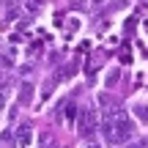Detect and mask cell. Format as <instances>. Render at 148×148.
I'll return each instance as SVG.
<instances>
[{"mask_svg": "<svg viewBox=\"0 0 148 148\" xmlns=\"http://www.w3.org/2000/svg\"><path fill=\"white\" fill-rule=\"evenodd\" d=\"M41 8H44V0H33V3H27V11H33V14L41 11Z\"/></svg>", "mask_w": 148, "mask_h": 148, "instance_id": "cell-8", "label": "cell"}, {"mask_svg": "<svg viewBox=\"0 0 148 148\" xmlns=\"http://www.w3.org/2000/svg\"><path fill=\"white\" fill-rule=\"evenodd\" d=\"M134 118L143 121V123H148V104H137V107H134Z\"/></svg>", "mask_w": 148, "mask_h": 148, "instance_id": "cell-5", "label": "cell"}, {"mask_svg": "<svg viewBox=\"0 0 148 148\" xmlns=\"http://www.w3.org/2000/svg\"><path fill=\"white\" fill-rule=\"evenodd\" d=\"M22 74H33V63H25V66H22Z\"/></svg>", "mask_w": 148, "mask_h": 148, "instance_id": "cell-13", "label": "cell"}, {"mask_svg": "<svg viewBox=\"0 0 148 148\" xmlns=\"http://www.w3.org/2000/svg\"><path fill=\"white\" fill-rule=\"evenodd\" d=\"M77 115H79V110H77V107H74V104H66V121L74 123V121H77Z\"/></svg>", "mask_w": 148, "mask_h": 148, "instance_id": "cell-7", "label": "cell"}, {"mask_svg": "<svg viewBox=\"0 0 148 148\" xmlns=\"http://www.w3.org/2000/svg\"><path fill=\"white\" fill-rule=\"evenodd\" d=\"M88 148H101V145H88Z\"/></svg>", "mask_w": 148, "mask_h": 148, "instance_id": "cell-16", "label": "cell"}, {"mask_svg": "<svg viewBox=\"0 0 148 148\" xmlns=\"http://www.w3.org/2000/svg\"><path fill=\"white\" fill-rule=\"evenodd\" d=\"M99 104H104V107H107V104H112V99H110L107 93H101V96H99Z\"/></svg>", "mask_w": 148, "mask_h": 148, "instance_id": "cell-12", "label": "cell"}, {"mask_svg": "<svg viewBox=\"0 0 148 148\" xmlns=\"http://www.w3.org/2000/svg\"><path fill=\"white\" fill-rule=\"evenodd\" d=\"M11 143H14V132H11V129H5V132L0 134V148H5V145L11 148Z\"/></svg>", "mask_w": 148, "mask_h": 148, "instance_id": "cell-6", "label": "cell"}, {"mask_svg": "<svg viewBox=\"0 0 148 148\" xmlns=\"http://www.w3.org/2000/svg\"><path fill=\"white\" fill-rule=\"evenodd\" d=\"M129 148H148V140H134V143H129Z\"/></svg>", "mask_w": 148, "mask_h": 148, "instance_id": "cell-10", "label": "cell"}, {"mask_svg": "<svg viewBox=\"0 0 148 148\" xmlns=\"http://www.w3.org/2000/svg\"><path fill=\"white\" fill-rule=\"evenodd\" d=\"M0 66H3V69H11V66H14V60H11V55H8V58H0Z\"/></svg>", "mask_w": 148, "mask_h": 148, "instance_id": "cell-11", "label": "cell"}, {"mask_svg": "<svg viewBox=\"0 0 148 148\" xmlns=\"http://www.w3.org/2000/svg\"><path fill=\"white\" fill-rule=\"evenodd\" d=\"M90 3H93V5H101V3H104V0H90Z\"/></svg>", "mask_w": 148, "mask_h": 148, "instance_id": "cell-15", "label": "cell"}, {"mask_svg": "<svg viewBox=\"0 0 148 148\" xmlns=\"http://www.w3.org/2000/svg\"><path fill=\"white\" fill-rule=\"evenodd\" d=\"M77 132L82 134V137H90V134L96 132V110H90V107L79 110V115H77Z\"/></svg>", "mask_w": 148, "mask_h": 148, "instance_id": "cell-1", "label": "cell"}, {"mask_svg": "<svg viewBox=\"0 0 148 148\" xmlns=\"http://www.w3.org/2000/svg\"><path fill=\"white\" fill-rule=\"evenodd\" d=\"M74 71H77V66H74V63H66L63 69H60L58 74H55V79H58V82H63V79H69V77H71Z\"/></svg>", "mask_w": 148, "mask_h": 148, "instance_id": "cell-4", "label": "cell"}, {"mask_svg": "<svg viewBox=\"0 0 148 148\" xmlns=\"http://www.w3.org/2000/svg\"><path fill=\"white\" fill-rule=\"evenodd\" d=\"M121 63H132V55H129V49H126V47L121 49Z\"/></svg>", "mask_w": 148, "mask_h": 148, "instance_id": "cell-9", "label": "cell"}, {"mask_svg": "<svg viewBox=\"0 0 148 148\" xmlns=\"http://www.w3.org/2000/svg\"><path fill=\"white\" fill-rule=\"evenodd\" d=\"M30 101H33V85H30V82H22V85H19V104L27 107Z\"/></svg>", "mask_w": 148, "mask_h": 148, "instance_id": "cell-3", "label": "cell"}, {"mask_svg": "<svg viewBox=\"0 0 148 148\" xmlns=\"http://www.w3.org/2000/svg\"><path fill=\"white\" fill-rule=\"evenodd\" d=\"M14 137H16V143H19V148H30V143H33V129H30V123H22V126L14 132Z\"/></svg>", "mask_w": 148, "mask_h": 148, "instance_id": "cell-2", "label": "cell"}, {"mask_svg": "<svg viewBox=\"0 0 148 148\" xmlns=\"http://www.w3.org/2000/svg\"><path fill=\"white\" fill-rule=\"evenodd\" d=\"M3 104H5V99H3V93H0V110H3Z\"/></svg>", "mask_w": 148, "mask_h": 148, "instance_id": "cell-14", "label": "cell"}]
</instances>
